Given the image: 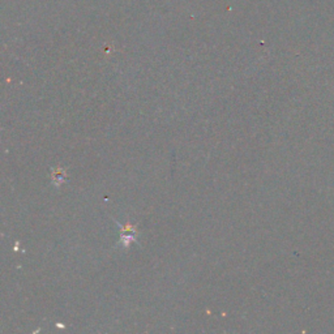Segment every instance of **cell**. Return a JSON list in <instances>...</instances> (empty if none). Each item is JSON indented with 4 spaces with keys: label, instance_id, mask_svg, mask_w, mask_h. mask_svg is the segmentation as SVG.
Returning <instances> with one entry per match:
<instances>
[{
    "label": "cell",
    "instance_id": "cell-1",
    "mask_svg": "<svg viewBox=\"0 0 334 334\" xmlns=\"http://www.w3.org/2000/svg\"><path fill=\"white\" fill-rule=\"evenodd\" d=\"M64 178H65V171L63 168H54L52 170V183L55 184L56 187H60V184L64 182Z\"/></svg>",
    "mask_w": 334,
    "mask_h": 334
}]
</instances>
